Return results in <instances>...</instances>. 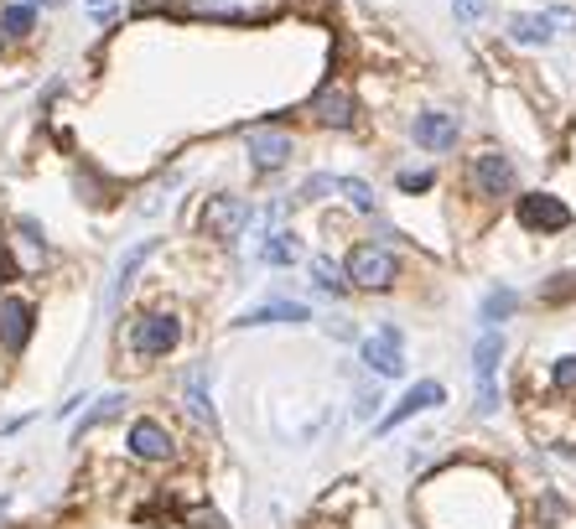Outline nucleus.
Returning <instances> with one entry per match:
<instances>
[{"label": "nucleus", "mask_w": 576, "mask_h": 529, "mask_svg": "<svg viewBox=\"0 0 576 529\" xmlns=\"http://www.w3.org/2000/svg\"><path fill=\"white\" fill-rule=\"evenodd\" d=\"M452 16L462 26H478L483 16H488V0H452Z\"/></svg>", "instance_id": "7c9ffc66"}, {"label": "nucleus", "mask_w": 576, "mask_h": 529, "mask_svg": "<svg viewBox=\"0 0 576 529\" xmlns=\"http://www.w3.org/2000/svg\"><path fill=\"white\" fill-rule=\"evenodd\" d=\"M73 188H78V197H84V203H94V208H110V203H115V188H110L94 167L73 171Z\"/></svg>", "instance_id": "b1692460"}, {"label": "nucleus", "mask_w": 576, "mask_h": 529, "mask_svg": "<svg viewBox=\"0 0 576 529\" xmlns=\"http://www.w3.org/2000/svg\"><path fill=\"white\" fill-rule=\"evenodd\" d=\"M208 385H214V369H208V363H197V369L188 374V385H182V405L192 410V421H203L208 431H218V410H214Z\"/></svg>", "instance_id": "f3484780"}, {"label": "nucleus", "mask_w": 576, "mask_h": 529, "mask_svg": "<svg viewBox=\"0 0 576 529\" xmlns=\"http://www.w3.org/2000/svg\"><path fill=\"white\" fill-rule=\"evenodd\" d=\"M572 151H576V130H572Z\"/></svg>", "instance_id": "e433bc0d"}, {"label": "nucleus", "mask_w": 576, "mask_h": 529, "mask_svg": "<svg viewBox=\"0 0 576 529\" xmlns=\"http://www.w3.org/2000/svg\"><path fill=\"white\" fill-rule=\"evenodd\" d=\"M395 188L406 197H426L436 188V171L432 167H406V171H395Z\"/></svg>", "instance_id": "cd10ccee"}, {"label": "nucleus", "mask_w": 576, "mask_h": 529, "mask_svg": "<svg viewBox=\"0 0 576 529\" xmlns=\"http://www.w3.org/2000/svg\"><path fill=\"white\" fill-rule=\"evenodd\" d=\"M322 327H328V333H333V337H359V327H354L348 317H328Z\"/></svg>", "instance_id": "f704fd0d"}, {"label": "nucleus", "mask_w": 576, "mask_h": 529, "mask_svg": "<svg viewBox=\"0 0 576 529\" xmlns=\"http://www.w3.org/2000/svg\"><path fill=\"white\" fill-rule=\"evenodd\" d=\"M0 52H5V37H0Z\"/></svg>", "instance_id": "4c0bfd02"}, {"label": "nucleus", "mask_w": 576, "mask_h": 529, "mask_svg": "<svg viewBox=\"0 0 576 529\" xmlns=\"http://www.w3.org/2000/svg\"><path fill=\"white\" fill-rule=\"evenodd\" d=\"M244 156H249V171H255V177H276V171L291 167L296 136L281 130V125H255V130H244Z\"/></svg>", "instance_id": "1a4fd4ad"}, {"label": "nucleus", "mask_w": 576, "mask_h": 529, "mask_svg": "<svg viewBox=\"0 0 576 529\" xmlns=\"http://www.w3.org/2000/svg\"><path fill=\"white\" fill-rule=\"evenodd\" d=\"M514 218H520V229L525 234H540V240H551V234H566L576 223L572 203L561 193H546V188H535V193H520L514 197Z\"/></svg>", "instance_id": "6e6552de"}, {"label": "nucleus", "mask_w": 576, "mask_h": 529, "mask_svg": "<svg viewBox=\"0 0 576 529\" xmlns=\"http://www.w3.org/2000/svg\"><path fill=\"white\" fill-rule=\"evenodd\" d=\"M182 519H188L192 529H229L223 519H218L214 508H182Z\"/></svg>", "instance_id": "2f4dec72"}, {"label": "nucleus", "mask_w": 576, "mask_h": 529, "mask_svg": "<svg viewBox=\"0 0 576 529\" xmlns=\"http://www.w3.org/2000/svg\"><path fill=\"white\" fill-rule=\"evenodd\" d=\"M16 234H26V244H42V240H48L37 218H16ZM42 249H48V244H42Z\"/></svg>", "instance_id": "473e14b6"}, {"label": "nucleus", "mask_w": 576, "mask_h": 529, "mask_svg": "<svg viewBox=\"0 0 576 529\" xmlns=\"http://www.w3.org/2000/svg\"><path fill=\"white\" fill-rule=\"evenodd\" d=\"M125 452L136 462H177V436H171L167 421L141 415V421H130V431H125Z\"/></svg>", "instance_id": "ddd939ff"}, {"label": "nucleus", "mask_w": 576, "mask_h": 529, "mask_svg": "<svg viewBox=\"0 0 576 529\" xmlns=\"http://www.w3.org/2000/svg\"><path fill=\"white\" fill-rule=\"evenodd\" d=\"M380 385H363L359 395H354V415H359V421H374V415H380Z\"/></svg>", "instance_id": "c756f323"}, {"label": "nucleus", "mask_w": 576, "mask_h": 529, "mask_svg": "<svg viewBox=\"0 0 576 529\" xmlns=\"http://www.w3.org/2000/svg\"><path fill=\"white\" fill-rule=\"evenodd\" d=\"M410 141L421 145L426 156H447L462 141V120H457L452 109H415L410 115Z\"/></svg>", "instance_id": "f8f14e48"}, {"label": "nucleus", "mask_w": 576, "mask_h": 529, "mask_svg": "<svg viewBox=\"0 0 576 529\" xmlns=\"http://www.w3.org/2000/svg\"><path fill=\"white\" fill-rule=\"evenodd\" d=\"M359 363L374 379H400L406 374V333L395 322H384L369 337H359Z\"/></svg>", "instance_id": "9d476101"}, {"label": "nucleus", "mask_w": 576, "mask_h": 529, "mask_svg": "<svg viewBox=\"0 0 576 529\" xmlns=\"http://www.w3.org/2000/svg\"><path fill=\"white\" fill-rule=\"evenodd\" d=\"M302 260V240H296V229H265L260 240V264H270V270H291V264Z\"/></svg>", "instance_id": "a211bd4d"}, {"label": "nucleus", "mask_w": 576, "mask_h": 529, "mask_svg": "<svg viewBox=\"0 0 576 529\" xmlns=\"http://www.w3.org/2000/svg\"><path fill=\"white\" fill-rule=\"evenodd\" d=\"M177 343H182V312H136L130 317V333H125V348H130V359L141 363H162L167 353H177Z\"/></svg>", "instance_id": "20e7f679"}, {"label": "nucleus", "mask_w": 576, "mask_h": 529, "mask_svg": "<svg viewBox=\"0 0 576 529\" xmlns=\"http://www.w3.org/2000/svg\"><path fill=\"white\" fill-rule=\"evenodd\" d=\"M31 31H37V5L5 0V5H0V37H5V42H26Z\"/></svg>", "instance_id": "4be33fe9"}, {"label": "nucleus", "mask_w": 576, "mask_h": 529, "mask_svg": "<svg viewBox=\"0 0 576 529\" xmlns=\"http://www.w3.org/2000/svg\"><path fill=\"white\" fill-rule=\"evenodd\" d=\"M307 120L317 130H337V136H348V130H359V99L354 89L343 83V78H328V83H317L312 99H307Z\"/></svg>", "instance_id": "0eeeda50"}, {"label": "nucleus", "mask_w": 576, "mask_h": 529, "mask_svg": "<svg viewBox=\"0 0 576 529\" xmlns=\"http://www.w3.org/2000/svg\"><path fill=\"white\" fill-rule=\"evenodd\" d=\"M125 405H130L125 395H104V400H99V405L89 410L84 421H78V431H73V441H84V436H89V431H99L104 421H115V415H125Z\"/></svg>", "instance_id": "393cba45"}, {"label": "nucleus", "mask_w": 576, "mask_h": 529, "mask_svg": "<svg viewBox=\"0 0 576 529\" xmlns=\"http://www.w3.org/2000/svg\"><path fill=\"white\" fill-rule=\"evenodd\" d=\"M337 197L359 218H380V193H374V182H363V177H337Z\"/></svg>", "instance_id": "5701e85b"}, {"label": "nucleus", "mask_w": 576, "mask_h": 529, "mask_svg": "<svg viewBox=\"0 0 576 529\" xmlns=\"http://www.w3.org/2000/svg\"><path fill=\"white\" fill-rule=\"evenodd\" d=\"M462 188H468L473 203L499 208V203H509V197L520 193V167H514V156H509V151L483 145V151L468 156V167H462Z\"/></svg>", "instance_id": "f03ea898"}, {"label": "nucleus", "mask_w": 576, "mask_h": 529, "mask_svg": "<svg viewBox=\"0 0 576 529\" xmlns=\"http://www.w3.org/2000/svg\"><path fill=\"white\" fill-rule=\"evenodd\" d=\"M307 275H312V291H322V296H333V301H343L348 296V275H343V260H333V255H312L307 260Z\"/></svg>", "instance_id": "aec40b11"}, {"label": "nucleus", "mask_w": 576, "mask_h": 529, "mask_svg": "<svg viewBox=\"0 0 576 529\" xmlns=\"http://www.w3.org/2000/svg\"><path fill=\"white\" fill-rule=\"evenodd\" d=\"M26 5H37V11H57V5H68V0H26Z\"/></svg>", "instance_id": "c9c22d12"}, {"label": "nucleus", "mask_w": 576, "mask_h": 529, "mask_svg": "<svg viewBox=\"0 0 576 529\" xmlns=\"http://www.w3.org/2000/svg\"><path fill=\"white\" fill-rule=\"evenodd\" d=\"M514 312H520V291H509V286H488V291H483V301H478V322H483V327H504Z\"/></svg>", "instance_id": "412c9836"}, {"label": "nucleus", "mask_w": 576, "mask_h": 529, "mask_svg": "<svg viewBox=\"0 0 576 529\" xmlns=\"http://www.w3.org/2000/svg\"><path fill=\"white\" fill-rule=\"evenodd\" d=\"M84 5L94 11L99 22H115V16H120V0H84Z\"/></svg>", "instance_id": "72a5a7b5"}, {"label": "nucleus", "mask_w": 576, "mask_h": 529, "mask_svg": "<svg viewBox=\"0 0 576 529\" xmlns=\"http://www.w3.org/2000/svg\"><path fill=\"white\" fill-rule=\"evenodd\" d=\"M156 249H162V240H136V249H130V255H125V260H120V270H115V286H110V312L120 307V296H125V291H130V286H136V275H141V264L151 260Z\"/></svg>", "instance_id": "6ab92c4d"}, {"label": "nucleus", "mask_w": 576, "mask_h": 529, "mask_svg": "<svg viewBox=\"0 0 576 529\" xmlns=\"http://www.w3.org/2000/svg\"><path fill=\"white\" fill-rule=\"evenodd\" d=\"M504 327H483L478 343H473V385H478V395H473V410H478L483 421L488 415H499V405H504V395H499V369H504Z\"/></svg>", "instance_id": "39448f33"}, {"label": "nucleus", "mask_w": 576, "mask_h": 529, "mask_svg": "<svg viewBox=\"0 0 576 529\" xmlns=\"http://www.w3.org/2000/svg\"><path fill=\"white\" fill-rule=\"evenodd\" d=\"M328 197H337V177H333V171H312V177L296 188L291 203H328Z\"/></svg>", "instance_id": "a878e982"}, {"label": "nucleus", "mask_w": 576, "mask_h": 529, "mask_svg": "<svg viewBox=\"0 0 576 529\" xmlns=\"http://www.w3.org/2000/svg\"><path fill=\"white\" fill-rule=\"evenodd\" d=\"M551 389H561V395H576V353H566V359L551 363Z\"/></svg>", "instance_id": "c85d7f7f"}, {"label": "nucleus", "mask_w": 576, "mask_h": 529, "mask_svg": "<svg viewBox=\"0 0 576 529\" xmlns=\"http://www.w3.org/2000/svg\"><path fill=\"white\" fill-rule=\"evenodd\" d=\"M302 322H312V307L307 301H291V296L260 301V307H249L240 317V327H302Z\"/></svg>", "instance_id": "dca6fc26"}, {"label": "nucleus", "mask_w": 576, "mask_h": 529, "mask_svg": "<svg viewBox=\"0 0 576 529\" xmlns=\"http://www.w3.org/2000/svg\"><path fill=\"white\" fill-rule=\"evenodd\" d=\"M343 275L354 291H369V296H384V291L400 286L406 275V260L395 255V244H380V240H359L348 255H343Z\"/></svg>", "instance_id": "7ed1b4c3"}, {"label": "nucleus", "mask_w": 576, "mask_h": 529, "mask_svg": "<svg viewBox=\"0 0 576 529\" xmlns=\"http://www.w3.org/2000/svg\"><path fill=\"white\" fill-rule=\"evenodd\" d=\"M415 514L426 529H514L520 504L509 482L483 462H447L421 482Z\"/></svg>", "instance_id": "f257e3e1"}, {"label": "nucleus", "mask_w": 576, "mask_h": 529, "mask_svg": "<svg viewBox=\"0 0 576 529\" xmlns=\"http://www.w3.org/2000/svg\"><path fill=\"white\" fill-rule=\"evenodd\" d=\"M31 333H37V307L26 296H16V291H0V353L22 359Z\"/></svg>", "instance_id": "9b49d317"}, {"label": "nucleus", "mask_w": 576, "mask_h": 529, "mask_svg": "<svg viewBox=\"0 0 576 529\" xmlns=\"http://www.w3.org/2000/svg\"><path fill=\"white\" fill-rule=\"evenodd\" d=\"M249 223H255V203L240 193H214L197 208V234L208 244H240Z\"/></svg>", "instance_id": "423d86ee"}, {"label": "nucleus", "mask_w": 576, "mask_h": 529, "mask_svg": "<svg viewBox=\"0 0 576 529\" xmlns=\"http://www.w3.org/2000/svg\"><path fill=\"white\" fill-rule=\"evenodd\" d=\"M540 301H546V307H566V301H576V270H555L551 281L540 286Z\"/></svg>", "instance_id": "bb28decb"}, {"label": "nucleus", "mask_w": 576, "mask_h": 529, "mask_svg": "<svg viewBox=\"0 0 576 529\" xmlns=\"http://www.w3.org/2000/svg\"><path fill=\"white\" fill-rule=\"evenodd\" d=\"M504 37H509V48H520V52H546L555 48V22H551V11H514L504 22Z\"/></svg>", "instance_id": "2eb2a0df"}, {"label": "nucleus", "mask_w": 576, "mask_h": 529, "mask_svg": "<svg viewBox=\"0 0 576 529\" xmlns=\"http://www.w3.org/2000/svg\"><path fill=\"white\" fill-rule=\"evenodd\" d=\"M436 405H447V389L436 385V379H421V385H410L406 395L374 421V436H389L395 426H406V421H415V415H426V410H436Z\"/></svg>", "instance_id": "4468645a"}]
</instances>
